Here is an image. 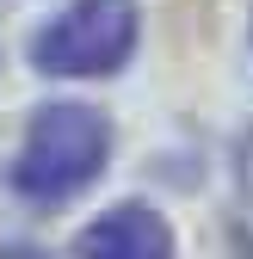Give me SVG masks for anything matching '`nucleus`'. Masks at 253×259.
Here are the masks:
<instances>
[{"label": "nucleus", "instance_id": "nucleus-1", "mask_svg": "<svg viewBox=\"0 0 253 259\" xmlns=\"http://www.w3.org/2000/svg\"><path fill=\"white\" fill-rule=\"evenodd\" d=\"M111 123L93 105H44L13 154V191L31 210H62L105 173Z\"/></svg>", "mask_w": 253, "mask_h": 259}, {"label": "nucleus", "instance_id": "nucleus-2", "mask_svg": "<svg viewBox=\"0 0 253 259\" xmlns=\"http://www.w3.org/2000/svg\"><path fill=\"white\" fill-rule=\"evenodd\" d=\"M136 7L130 0H74L31 37V68L50 80H99L136 56Z\"/></svg>", "mask_w": 253, "mask_h": 259}, {"label": "nucleus", "instance_id": "nucleus-3", "mask_svg": "<svg viewBox=\"0 0 253 259\" xmlns=\"http://www.w3.org/2000/svg\"><path fill=\"white\" fill-rule=\"evenodd\" d=\"M74 247L87 259H167L173 235H167V222L148 204H117V210H105L99 222H93Z\"/></svg>", "mask_w": 253, "mask_h": 259}, {"label": "nucleus", "instance_id": "nucleus-4", "mask_svg": "<svg viewBox=\"0 0 253 259\" xmlns=\"http://www.w3.org/2000/svg\"><path fill=\"white\" fill-rule=\"evenodd\" d=\"M235 229H241V241L253 247V136H247L241 154H235Z\"/></svg>", "mask_w": 253, "mask_h": 259}]
</instances>
